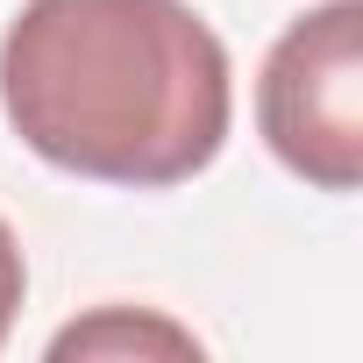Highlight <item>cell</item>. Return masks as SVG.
I'll list each match as a JSON object with an SVG mask.
<instances>
[{
	"mask_svg": "<svg viewBox=\"0 0 363 363\" xmlns=\"http://www.w3.org/2000/svg\"><path fill=\"white\" fill-rule=\"evenodd\" d=\"M0 114L50 171L164 193L221 157L235 72L193 0H22L0 36Z\"/></svg>",
	"mask_w": 363,
	"mask_h": 363,
	"instance_id": "6da1fadb",
	"label": "cell"
},
{
	"mask_svg": "<svg viewBox=\"0 0 363 363\" xmlns=\"http://www.w3.org/2000/svg\"><path fill=\"white\" fill-rule=\"evenodd\" d=\"M50 356H200L193 328H178L164 313H135V306H100L86 320H72L65 335H50Z\"/></svg>",
	"mask_w": 363,
	"mask_h": 363,
	"instance_id": "3957f363",
	"label": "cell"
},
{
	"mask_svg": "<svg viewBox=\"0 0 363 363\" xmlns=\"http://www.w3.org/2000/svg\"><path fill=\"white\" fill-rule=\"evenodd\" d=\"M257 128L313 193L363 186V0L292 15L257 72Z\"/></svg>",
	"mask_w": 363,
	"mask_h": 363,
	"instance_id": "7a4b0ae2",
	"label": "cell"
},
{
	"mask_svg": "<svg viewBox=\"0 0 363 363\" xmlns=\"http://www.w3.org/2000/svg\"><path fill=\"white\" fill-rule=\"evenodd\" d=\"M22 292H29V264H22L15 228L0 221V349H8V328H15V313H22Z\"/></svg>",
	"mask_w": 363,
	"mask_h": 363,
	"instance_id": "277c9868",
	"label": "cell"
}]
</instances>
